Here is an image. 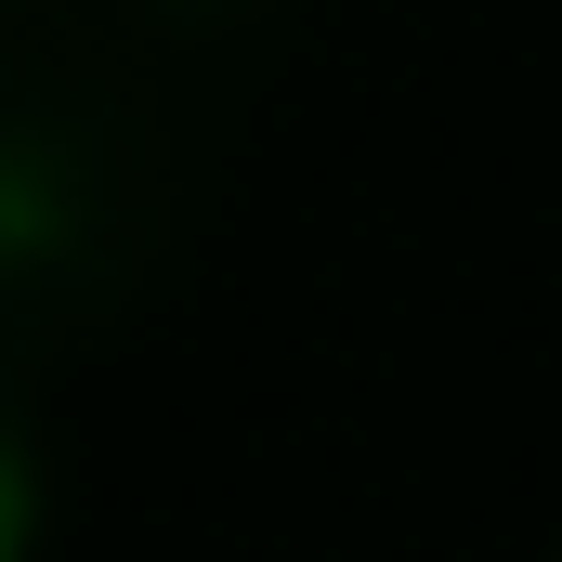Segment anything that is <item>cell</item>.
<instances>
[{
    "label": "cell",
    "instance_id": "obj_1",
    "mask_svg": "<svg viewBox=\"0 0 562 562\" xmlns=\"http://www.w3.org/2000/svg\"><path fill=\"white\" fill-rule=\"evenodd\" d=\"M183 223V157L119 66L26 53L0 119V340L13 367H53L105 340L144 301L157 249Z\"/></svg>",
    "mask_w": 562,
    "mask_h": 562
},
{
    "label": "cell",
    "instance_id": "obj_2",
    "mask_svg": "<svg viewBox=\"0 0 562 562\" xmlns=\"http://www.w3.org/2000/svg\"><path fill=\"white\" fill-rule=\"evenodd\" d=\"M144 26H170V40H249V26H276L288 0H132Z\"/></svg>",
    "mask_w": 562,
    "mask_h": 562
}]
</instances>
